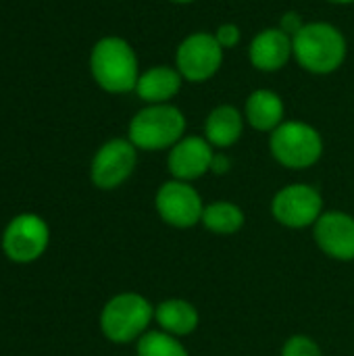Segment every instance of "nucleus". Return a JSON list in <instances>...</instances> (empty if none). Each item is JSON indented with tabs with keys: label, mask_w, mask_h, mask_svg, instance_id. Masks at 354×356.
<instances>
[{
	"label": "nucleus",
	"mask_w": 354,
	"mask_h": 356,
	"mask_svg": "<svg viewBox=\"0 0 354 356\" xmlns=\"http://www.w3.org/2000/svg\"><path fill=\"white\" fill-rule=\"evenodd\" d=\"M154 323V305L138 292L111 296L98 317L102 336L117 346L136 344Z\"/></svg>",
	"instance_id": "f257e3e1"
},
{
	"label": "nucleus",
	"mask_w": 354,
	"mask_h": 356,
	"mask_svg": "<svg viewBox=\"0 0 354 356\" xmlns=\"http://www.w3.org/2000/svg\"><path fill=\"white\" fill-rule=\"evenodd\" d=\"M292 54L311 73H332L346 58V40L330 23H307L292 35Z\"/></svg>",
	"instance_id": "f03ea898"
},
{
	"label": "nucleus",
	"mask_w": 354,
	"mask_h": 356,
	"mask_svg": "<svg viewBox=\"0 0 354 356\" xmlns=\"http://www.w3.org/2000/svg\"><path fill=\"white\" fill-rule=\"evenodd\" d=\"M186 134V117L173 104H150L129 123L127 140L138 150L173 148Z\"/></svg>",
	"instance_id": "7ed1b4c3"
},
{
	"label": "nucleus",
	"mask_w": 354,
	"mask_h": 356,
	"mask_svg": "<svg viewBox=\"0 0 354 356\" xmlns=\"http://www.w3.org/2000/svg\"><path fill=\"white\" fill-rule=\"evenodd\" d=\"M92 75L100 88L113 94L136 90L138 58L131 46L121 38H104L92 50Z\"/></svg>",
	"instance_id": "20e7f679"
},
{
	"label": "nucleus",
	"mask_w": 354,
	"mask_h": 356,
	"mask_svg": "<svg viewBox=\"0 0 354 356\" xmlns=\"http://www.w3.org/2000/svg\"><path fill=\"white\" fill-rule=\"evenodd\" d=\"M269 150L282 167L303 171L319 163L323 154V138L305 121H284L271 131Z\"/></svg>",
	"instance_id": "39448f33"
},
{
	"label": "nucleus",
	"mask_w": 354,
	"mask_h": 356,
	"mask_svg": "<svg viewBox=\"0 0 354 356\" xmlns=\"http://www.w3.org/2000/svg\"><path fill=\"white\" fill-rule=\"evenodd\" d=\"M321 192L311 184H288L280 188L271 198V215L286 229H313L319 217L325 213Z\"/></svg>",
	"instance_id": "423d86ee"
},
{
	"label": "nucleus",
	"mask_w": 354,
	"mask_h": 356,
	"mask_svg": "<svg viewBox=\"0 0 354 356\" xmlns=\"http://www.w3.org/2000/svg\"><path fill=\"white\" fill-rule=\"evenodd\" d=\"M50 244V227L44 217L35 213H21L13 217L2 232V252L10 263L29 265L44 257Z\"/></svg>",
	"instance_id": "0eeeda50"
},
{
	"label": "nucleus",
	"mask_w": 354,
	"mask_h": 356,
	"mask_svg": "<svg viewBox=\"0 0 354 356\" xmlns=\"http://www.w3.org/2000/svg\"><path fill=\"white\" fill-rule=\"evenodd\" d=\"M154 209L165 225L173 229H192L202 221L204 202L190 181L171 177L159 186L154 194Z\"/></svg>",
	"instance_id": "6e6552de"
},
{
	"label": "nucleus",
	"mask_w": 354,
	"mask_h": 356,
	"mask_svg": "<svg viewBox=\"0 0 354 356\" xmlns=\"http://www.w3.org/2000/svg\"><path fill=\"white\" fill-rule=\"evenodd\" d=\"M138 148L123 138L108 140L98 148L90 165V179L98 190L111 192L123 186L136 171Z\"/></svg>",
	"instance_id": "1a4fd4ad"
},
{
	"label": "nucleus",
	"mask_w": 354,
	"mask_h": 356,
	"mask_svg": "<svg viewBox=\"0 0 354 356\" xmlns=\"http://www.w3.org/2000/svg\"><path fill=\"white\" fill-rule=\"evenodd\" d=\"M177 71L188 81H207L223 63V46L213 33H192L177 48Z\"/></svg>",
	"instance_id": "9d476101"
},
{
	"label": "nucleus",
	"mask_w": 354,
	"mask_h": 356,
	"mask_svg": "<svg viewBox=\"0 0 354 356\" xmlns=\"http://www.w3.org/2000/svg\"><path fill=\"white\" fill-rule=\"evenodd\" d=\"M317 248L332 261H354V217L344 211H325L313 225Z\"/></svg>",
	"instance_id": "9b49d317"
},
{
	"label": "nucleus",
	"mask_w": 354,
	"mask_h": 356,
	"mask_svg": "<svg viewBox=\"0 0 354 356\" xmlns=\"http://www.w3.org/2000/svg\"><path fill=\"white\" fill-rule=\"evenodd\" d=\"M215 148L202 136H184L173 148H169L167 169L173 179L194 181L211 171Z\"/></svg>",
	"instance_id": "f8f14e48"
},
{
	"label": "nucleus",
	"mask_w": 354,
	"mask_h": 356,
	"mask_svg": "<svg viewBox=\"0 0 354 356\" xmlns=\"http://www.w3.org/2000/svg\"><path fill=\"white\" fill-rule=\"evenodd\" d=\"M154 323L159 330L184 340L200 325V313L194 302L186 298H165L154 305Z\"/></svg>",
	"instance_id": "ddd939ff"
},
{
	"label": "nucleus",
	"mask_w": 354,
	"mask_h": 356,
	"mask_svg": "<svg viewBox=\"0 0 354 356\" xmlns=\"http://www.w3.org/2000/svg\"><path fill=\"white\" fill-rule=\"evenodd\" d=\"M292 54V38L280 29H263L250 44L248 56L252 65L261 71H277L282 69Z\"/></svg>",
	"instance_id": "4468645a"
},
{
	"label": "nucleus",
	"mask_w": 354,
	"mask_h": 356,
	"mask_svg": "<svg viewBox=\"0 0 354 356\" xmlns=\"http://www.w3.org/2000/svg\"><path fill=\"white\" fill-rule=\"evenodd\" d=\"M244 131V119L238 108L230 104H221L213 108L204 123V138L213 148H230L234 146Z\"/></svg>",
	"instance_id": "2eb2a0df"
},
{
	"label": "nucleus",
	"mask_w": 354,
	"mask_h": 356,
	"mask_svg": "<svg viewBox=\"0 0 354 356\" xmlns=\"http://www.w3.org/2000/svg\"><path fill=\"white\" fill-rule=\"evenodd\" d=\"M284 100L271 90H257L246 100L244 117L257 131H273L284 123Z\"/></svg>",
	"instance_id": "dca6fc26"
},
{
	"label": "nucleus",
	"mask_w": 354,
	"mask_h": 356,
	"mask_svg": "<svg viewBox=\"0 0 354 356\" xmlns=\"http://www.w3.org/2000/svg\"><path fill=\"white\" fill-rule=\"evenodd\" d=\"M182 88V73L171 67H152L140 75L136 92L144 102L167 104Z\"/></svg>",
	"instance_id": "f3484780"
},
{
	"label": "nucleus",
	"mask_w": 354,
	"mask_h": 356,
	"mask_svg": "<svg viewBox=\"0 0 354 356\" xmlns=\"http://www.w3.org/2000/svg\"><path fill=\"white\" fill-rule=\"evenodd\" d=\"M246 223V215L240 204L232 200H213L204 204L200 225L215 236H234Z\"/></svg>",
	"instance_id": "a211bd4d"
},
{
	"label": "nucleus",
	"mask_w": 354,
	"mask_h": 356,
	"mask_svg": "<svg viewBox=\"0 0 354 356\" xmlns=\"http://www.w3.org/2000/svg\"><path fill=\"white\" fill-rule=\"evenodd\" d=\"M136 356H190L184 340L163 332V330H148L136 342Z\"/></svg>",
	"instance_id": "6ab92c4d"
},
{
	"label": "nucleus",
	"mask_w": 354,
	"mask_h": 356,
	"mask_svg": "<svg viewBox=\"0 0 354 356\" xmlns=\"http://www.w3.org/2000/svg\"><path fill=\"white\" fill-rule=\"evenodd\" d=\"M280 356H323V350L311 336L294 334L284 342Z\"/></svg>",
	"instance_id": "aec40b11"
},
{
	"label": "nucleus",
	"mask_w": 354,
	"mask_h": 356,
	"mask_svg": "<svg viewBox=\"0 0 354 356\" xmlns=\"http://www.w3.org/2000/svg\"><path fill=\"white\" fill-rule=\"evenodd\" d=\"M215 38L219 40V44H221L223 48H232V46H236L238 40H240V29H238V25L225 23V25H221V27L217 29Z\"/></svg>",
	"instance_id": "412c9836"
},
{
	"label": "nucleus",
	"mask_w": 354,
	"mask_h": 356,
	"mask_svg": "<svg viewBox=\"0 0 354 356\" xmlns=\"http://www.w3.org/2000/svg\"><path fill=\"white\" fill-rule=\"evenodd\" d=\"M303 21H300V17L296 15V13H286L284 17H282V27L280 29H284L288 35H296L300 29H303Z\"/></svg>",
	"instance_id": "4be33fe9"
},
{
	"label": "nucleus",
	"mask_w": 354,
	"mask_h": 356,
	"mask_svg": "<svg viewBox=\"0 0 354 356\" xmlns=\"http://www.w3.org/2000/svg\"><path fill=\"white\" fill-rule=\"evenodd\" d=\"M232 169V161H230V156L227 154H223V152H215V159H213V165H211V171L215 173V175H225L227 171Z\"/></svg>",
	"instance_id": "5701e85b"
},
{
	"label": "nucleus",
	"mask_w": 354,
	"mask_h": 356,
	"mask_svg": "<svg viewBox=\"0 0 354 356\" xmlns=\"http://www.w3.org/2000/svg\"><path fill=\"white\" fill-rule=\"evenodd\" d=\"M330 2H336V4H348V2H354V0H330Z\"/></svg>",
	"instance_id": "b1692460"
},
{
	"label": "nucleus",
	"mask_w": 354,
	"mask_h": 356,
	"mask_svg": "<svg viewBox=\"0 0 354 356\" xmlns=\"http://www.w3.org/2000/svg\"><path fill=\"white\" fill-rule=\"evenodd\" d=\"M171 2H179V4H188V2H192V0H171Z\"/></svg>",
	"instance_id": "393cba45"
}]
</instances>
